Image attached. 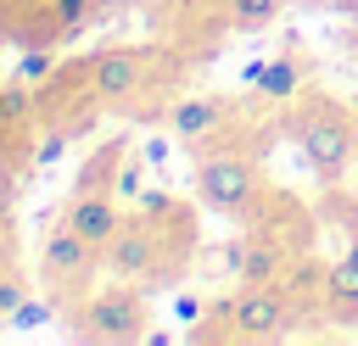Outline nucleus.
Masks as SVG:
<instances>
[{"label":"nucleus","mask_w":358,"mask_h":346,"mask_svg":"<svg viewBox=\"0 0 358 346\" xmlns=\"http://www.w3.org/2000/svg\"><path fill=\"white\" fill-rule=\"evenodd\" d=\"M296 145L308 156V167L324 184H341V173L358 162V134H352V112L330 95H313L296 112Z\"/></svg>","instance_id":"f257e3e1"},{"label":"nucleus","mask_w":358,"mask_h":346,"mask_svg":"<svg viewBox=\"0 0 358 346\" xmlns=\"http://www.w3.org/2000/svg\"><path fill=\"white\" fill-rule=\"evenodd\" d=\"M78 340H101V346H123V340H145V296L134 290V279H117L95 296H84V307L73 313Z\"/></svg>","instance_id":"f03ea898"},{"label":"nucleus","mask_w":358,"mask_h":346,"mask_svg":"<svg viewBox=\"0 0 358 346\" xmlns=\"http://www.w3.org/2000/svg\"><path fill=\"white\" fill-rule=\"evenodd\" d=\"M106 257L90 246V240H78L73 229H67V218L45 234V246H39V273H45V290L56 296V301H73V313L84 307V290H90V273L101 268Z\"/></svg>","instance_id":"7ed1b4c3"},{"label":"nucleus","mask_w":358,"mask_h":346,"mask_svg":"<svg viewBox=\"0 0 358 346\" xmlns=\"http://www.w3.org/2000/svg\"><path fill=\"white\" fill-rule=\"evenodd\" d=\"M196 195L224 212V218H241L252 212L257 201V167L241 156V151H201L196 145Z\"/></svg>","instance_id":"20e7f679"},{"label":"nucleus","mask_w":358,"mask_h":346,"mask_svg":"<svg viewBox=\"0 0 358 346\" xmlns=\"http://www.w3.org/2000/svg\"><path fill=\"white\" fill-rule=\"evenodd\" d=\"M218 318L229 324V340H280L296 318V301L285 296V285H241Z\"/></svg>","instance_id":"39448f33"},{"label":"nucleus","mask_w":358,"mask_h":346,"mask_svg":"<svg viewBox=\"0 0 358 346\" xmlns=\"http://www.w3.org/2000/svg\"><path fill=\"white\" fill-rule=\"evenodd\" d=\"M90 84H95V100L112 106V112H134L145 84H151V50H134V45H112L90 61Z\"/></svg>","instance_id":"423d86ee"},{"label":"nucleus","mask_w":358,"mask_h":346,"mask_svg":"<svg viewBox=\"0 0 358 346\" xmlns=\"http://www.w3.org/2000/svg\"><path fill=\"white\" fill-rule=\"evenodd\" d=\"M101 257H106V268H112L117 279H162V268H168L162 223H151V212L123 218V229L112 234V246H106Z\"/></svg>","instance_id":"0eeeda50"},{"label":"nucleus","mask_w":358,"mask_h":346,"mask_svg":"<svg viewBox=\"0 0 358 346\" xmlns=\"http://www.w3.org/2000/svg\"><path fill=\"white\" fill-rule=\"evenodd\" d=\"M62 218H67V229H73L78 240H90L95 251H106L112 234L123 229V206H117L112 190H73V201H67Z\"/></svg>","instance_id":"6e6552de"},{"label":"nucleus","mask_w":358,"mask_h":346,"mask_svg":"<svg viewBox=\"0 0 358 346\" xmlns=\"http://www.w3.org/2000/svg\"><path fill=\"white\" fill-rule=\"evenodd\" d=\"M229 268L241 285H280L285 273V246H274L268 234H246L229 246Z\"/></svg>","instance_id":"1a4fd4ad"},{"label":"nucleus","mask_w":358,"mask_h":346,"mask_svg":"<svg viewBox=\"0 0 358 346\" xmlns=\"http://www.w3.org/2000/svg\"><path fill=\"white\" fill-rule=\"evenodd\" d=\"M168 128H173L179 140H190V145L218 140V128H224V100H218V95H179V100L168 106Z\"/></svg>","instance_id":"9d476101"},{"label":"nucleus","mask_w":358,"mask_h":346,"mask_svg":"<svg viewBox=\"0 0 358 346\" xmlns=\"http://www.w3.org/2000/svg\"><path fill=\"white\" fill-rule=\"evenodd\" d=\"M319 285H324V301H330V313H358V268L341 257V262H330L324 273H319Z\"/></svg>","instance_id":"9b49d317"},{"label":"nucleus","mask_w":358,"mask_h":346,"mask_svg":"<svg viewBox=\"0 0 358 346\" xmlns=\"http://www.w3.org/2000/svg\"><path fill=\"white\" fill-rule=\"evenodd\" d=\"M268 100H291L296 89H302V61L291 56V50H280V56H268V73H263V84H257Z\"/></svg>","instance_id":"f8f14e48"},{"label":"nucleus","mask_w":358,"mask_h":346,"mask_svg":"<svg viewBox=\"0 0 358 346\" xmlns=\"http://www.w3.org/2000/svg\"><path fill=\"white\" fill-rule=\"evenodd\" d=\"M129 151H123V140H106L84 167H78V190H112V179H117V162H123Z\"/></svg>","instance_id":"ddd939ff"},{"label":"nucleus","mask_w":358,"mask_h":346,"mask_svg":"<svg viewBox=\"0 0 358 346\" xmlns=\"http://www.w3.org/2000/svg\"><path fill=\"white\" fill-rule=\"evenodd\" d=\"M39 112H34V89L17 78V84H0V134H17L28 128Z\"/></svg>","instance_id":"4468645a"},{"label":"nucleus","mask_w":358,"mask_h":346,"mask_svg":"<svg viewBox=\"0 0 358 346\" xmlns=\"http://www.w3.org/2000/svg\"><path fill=\"white\" fill-rule=\"evenodd\" d=\"M280 6H285V0H224V17H229V28L257 33V28H268V22L280 17Z\"/></svg>","instance_id":"2eb2a0df"},{"label":"nucleus","mask_w":358,"mask_h":346,"mask_svg":"<svg viewBox=\"0 0 358 346\" xmlns=\"http://www.w3.org/2000/svg\"><path fill=\"white\" fill-rule=\"evenodd\" d=\"M112 195H117V201H140V195H145V156H123V162H117Z\"/></svg>","instance_id":"dca6fc26"},{"label":"nucleus","mask_w":358,"mask_h":346,"mask_svg":"<svg viewBox=\"0 0 358 346\" xmlns=\"http://www.w3.org/2000/svg\"><path fill=\"white\" fill-rule=\"evenodd\" d=\"M50 318H56V301H39V296H22V301H17V313H11L6 324H11V329H39V324H50Z\"/></svg>","instance_id":"f3484780"},{"label":"nucleus","mask_w":358,"mask_h":346,"mask_svg":"<svg viewBox=\"0 0 358 346\" xmlns=\"http://www.w3.org/2000/svg\"><path fill=\"white\" fill-rule=\"evenodd\" d=\"M22 296H28V279H22V273H17L11 262H6V268H0V318H11Z\"/></svg>","instance_id":"a211bd4d"},{"label":"nucleus","mask_w":358,"mask_h":346,"mask_svg":"<svg viewBox=\"0 0 358 346\" xmlns=\"http://www.w3.org/2000/svg\"><path fill=\"white\" fill-rule=\"evenodd\" d=\"M90 6H95V0H50V22L67 33V28H78V22L90 17Z\"/></svg>","instance_id":"6ab92c4d"},{"label":"nucleus","mask_w":358,"mask_h":346,"mask_svg":"<svg viewBox=\"0 0 358 346\" xmlns=\"http://www.w3.org/2000/svg\"><path fill=\"white\" fill-rule=\"evenodd\" d=\"M67 140H73L67 128H50V134H45V140L34 145V162H39V167H50V162H56V156L67 151Z\"/></svg>","instance_id":"aec40b11"},{"label":"nucleus","mask_w":358,"mask_h":346,"mask_svg":"<svg viewBox=\"0 0 358 346\" xmlns=\"http://www.w3.org/2000/svg\"><path fill=\"white\" fill-rule=\"evenodd\" d=\"M50 67H56V61H50V50H28V56H22V78H45Z\"/></svg>","instance_id":"412c9836"},{"label":"nucleus","mask_w":358,"mask_h":346,"mask_svg":"<svg viewBox=\"0 0 358 346\" xmlns=\"http://www.w3.org/2000/svg\"><path fill=\"white\" fill-rule=\"evenodd\" d=\"M173 318L196 324V318H201V301H196V296H173Z\"/></svg>","instance_id":"4be33fe9"},{"label":"nucleus","mask_w":358,"mask_h":346,"mask_svg":"<svg viewBox=\"0 0 358 346\" xmlns=\"http://www.w3.org/2000/svg\"><path fill=\"white\" fill-rule=\"evenodd\" d=\"M140 156H145L151 167H162V162H168V140H145V145H140Z\"/></svg>","instance_id":"5701e85b"},{"label":"nucleus","mask_w":358,"mask_h":346,"mask_svg":"<svg viewBox=\"0 0 358 346\" xmlns=\"http://www.w3.org/2000/svg\"><path fill=\"white\" fill-rule=\"evenodd\" d=\"M6 262H11V218L0 212V268H6Z\"/></svg>","instance_id":"b1692460"},{"label":"nucleus","mask_w":358,"mask_h":346,"mask_svg":"<svg viewBox=\"0 0 358 346\" xmlns=\"http://www.w3.org/2000/svg\"><path fill=\"white\" fill-rule=\"evenodd\" d=\"M347 262H352V268H358V234H352V246H347Z\"/></svg>","instance_id":"393cba45"},{"label":"nucleus","mask_w":358,"mask_h":346,"mask_svg":"<svg viewBox=\"0 0 358 346\" xmlns=\"http://www.w3.org/2000/svg\"><path fill=\"white\" fill-rule=\"evenodd\" d=\"M352 134H358V106H352Z\"/></svg>","instance_id":"a878e982"}]
</instances>
